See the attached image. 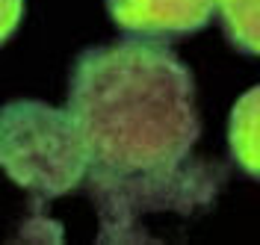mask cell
I'll list each match as a JSON object with an SVG mask.
<instances>
[{
	"label": "cell",
	"instance_id": "52a82bcc",
	"mask_svg": "<svg viewBox=\"0 0 260 245\" xmlns=\"http://www.w3.org/2000/svg\"><path fill=\"white\" fill-rule=\"evenodd\" d=\"M21 15H24V0H3V39L15 33Z\"/></svg>",
	"mask_w": 260,
	"mask_h": 245
},
{
	"label": "cell",
	"instance_id": "5b68a950",
	"mask_svg": "<svg viewBox=\"0 0 260 245\" xmlns=\"http://www.w3.org/2000/svg\"><path fill=\"white\" fill-rule=\"evenodd\" d=\"M228 142L237 165L251 178H260V86L248 89L231 110Z\"/></svg>",
	"mask_w": 260,
	"mask_h": 245
},
{
	"label": "cell",
	"instance_id": "8992f818",
	"mask_svg": "<svg viewBox=\"0 0 260 245\" xmlns=\"http://www.w3.org/2000/svg\"><path fill=\"white\" fill-rule=\"evenodd\" d=\"M225 36L243 53L260 56V0H216Z\"/></svg>",
	"mask_w": 260,
	"mask_h": 245
},
{
	"label": "cell",
	"instance_id": "277c9868",
	"mask_svg": "<svg viewBox=\"0 0 260 245\" xmlns=\"http://www.w3.org/2000/svg\"><path fill=\"white\" fill-rule=\"evenodd\" d=\"M107 9L130 36L172 39L201 30L216 12V0H107Z\"/></svg>",
	"mask_w": 260,
	"mask_h": 245
},
{
	"label": "cell",
	"instance_id": "3957f363",
	"mask_svg": "<svg viewBox=\"0 0 260 245\" xmlns=\"http://www.w3.org/2000/svg\"><path fill=\"white\" fill-rule=\"evenodd\" d=\"M3 168L18 186L39 198L77 189L92 171V151L74 115L42 100H12L3 107Z\"/></svg>",
	"mask_w": 260,
	"mask_h": 245
},
{
	"label": "cell",
	"instance_id": "6da1fadb",
	"mask_svg": "<svg viewBox=\"0 0 260 245\" xmlns=\"http://www.w3.org/2000/svg\"><path fill=\"white\" fill-rule=\"evenodd\" d=\"M68 113L92 165L115 171L183 163L201 130L189 68L145 39L83 50L68 80Z\"/></svg>",
	"mask_w": 260,
	"mask_h": 245
},
{
	"label": "cell",
	"instance_id": "7a4b0ae2",
	"mask_svg": "<svg viewBox=\"0 0 260 245\" xmlns=\"http://www.w3.org/2000/svg\"><path fill=\"white\" fill-rule=\"evenodd\" d=\"M225 180V168L204 160H183L169 168L115 171L92 165L89 189L95 198L104 242L154 239L151 225L160 219L186 222L207 210Z\"/></svg>",
	"mask_w": 260,
	"mask_h": 245
}]
</instances>
